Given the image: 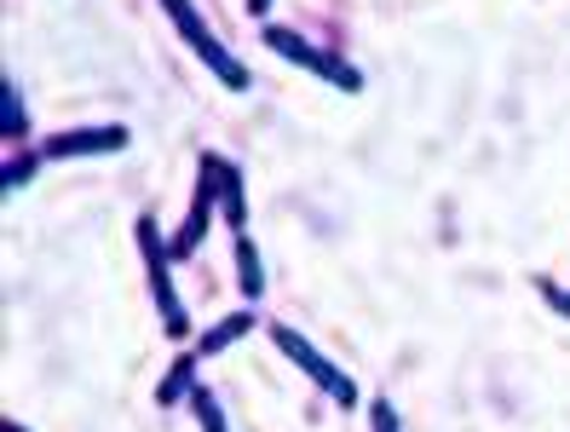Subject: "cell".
Instances as JSON below:
<instances>
[{
	"label": "cell",
	"instance_id": "cell-1",
	"mask_svg": "<svg viewBox=\"0 0 570 432\" xmlns=\"http://www.w3.org/2000/svg\"><path fill=\"white\" fill-rule=\"evenodd\" d=\"M161 7H167V18L179 23V36H185L196 52H203V63H208V70H219V81H225L230 92H243V87H248V70H243V63H237V58H230V52H225V47L208 36V23L196 18V7H190V0H161Z\"/></svg>",
	"mask_w": 570,
	"mask_h": 432
},
{
	"label": "cell",
	"instance_id": "cell-2",
	"mask_svg": "<svg viewBox=\"0 0 570 432\" xmlns=\"http://www.w3.org/2000/svg\"><path fill=\"white\" fill-rule=\"evenodd\" d=\"M265 41H272L283 58L306 63V70H312V76H323L328 87H341V92H357V87H363V76L352 70V63H341L334 52H317V47H306V41L294 36V29H277V23H272V29H265Z\"/></svg>",
	"mask_w": 570,
	"mask_h": 432
},
{
	"label": "cell",
	"instance_id": "cell-3",
	"mask_svg": "<svg viewBox=\"0 0 570 432\" xmlns=\"http://www.w3.org/2000/svg\"><path fill=\"white\" fill-rule=\"evenodd\" d=\"M272 341H277V346H283V352L299 363V370H306V375H312V381L328 392V397H341V404H357V386H352V375H341V370H334V363H328V357H323V352H317L306 335H294V328H272Z\"/></svg>",
	"mask_w": 570,
	"mask_h": 432
},
{
	"label": "cell",
	"instance_id": "cell-4",
	"mask_svg": "<svg viewBox=\"0 0 570 432\" xmlns=\"http://www.w3.org/2000/svg\"><path fill=\"white\" fill-rule=\"evenodd\" d=\"M139 248H145V265H150V294H156V306H161V323H167V335H185V306H179V288L174 277H167V254H161V237H156V225L139 219Z\"/></svg>",
	"mask_w": 570,
	"mask_h": 432
},
{
	"label": "cell",
	"instance_id": "cell-5",
	"mask_svg": "<svg viewBox=\"0 0 570 432\" xmlns=\"http://www.w3.org/2000/svg\"><path fill=\"white\" fill-rule=\"evenodd\" d=\"M127 145V127H81V132H52L47 156H105Z\"/></svg>",
	"mask_w": 570,
	"mask_h": 432
},
{
	"label": "cell",
	"instance_id": "cell-6",
	"mask_svg": "<svg viewBox=\"0 0 570 432\" xmlns=\"http://www.w3.org/2000/svg\"><path fill=\"white\" fill-rule=\"evenodd\" d=\"M203 168L214 174V190H219V203H225V225L243 230V219H248V208H243V174L230 168L225 156H203Z\"/></svg>",
	"mask_w": 570,
	"mask_h": 432
},
{
	"label": "cell",
	"instance_id": "cell-7",
	"mask_svg": "<svg viewBox=\"0 0 570 432\" xmlns=\"http://www.w3.org/2000/svg\"><path fill=\"white\" fill-rule=\"evenodd\" d=\"M214 174L203 168V185H196V203H190V219H185V230L174 237V259H185V254H196V243H203V230H208V208H214Z\"/></svg>",
	"mask_w": 570,
	"mask_h": 432
},
{
	"label": "cell",
	"instance_id": "cell-8",
	"mask_svg": "<svg viewBox=\"0 0 570 432\" xmlns=\"http://www.w3.org/2000/svg\"><path fill=\"white\" fill-rule=\"evenodd\" d=\"M248 328H254V312H237V317H225V323H214L208 335H203V346H196V352H203V357H214V352H225L230 341H243Z\"/></svg>",
	"mask_w": 570,
	"mask_h": 432
},
{
	"label": "cell",
	"instance_id": "cell-9",
	"mask_svg": "<svg viewBox=\"0 0 570 432\" xmlns=\"http://www.w3.org/2000/svg\"><path fill=\"white\" fill-rule=\"evenodd\" d=\"M196 357H203V352H185V357L174 363V375H167V381H161V392H156L161 404H179V397L196 386Z\"/></svg>",
	"mask_w": 570,
	"mask_h": 432
},
{
	"label": "cell",
	"instance_id": "cell-10",
	"mask_svg": "<svg viewBox=\"0 0 570 432\" xmlns=\"http://www.w3.org/2000/svg\"><path fill=\"white\" fill-rule=\"evenodd\" d=\"M190 410H196V421H203V432H230V426H225V410H219V397H214L208 386H190Z\"/></svg>",
	"mask_w": 570,
	"mask_h": 432
},
{
	"label": "cell",
	"instance_id": "cell-11",
	"mask_svg": "<svg viewBox=\"0 0 570 432\" xmlns=\"http://www.w3.org/2000/svg\"><path fill=\"white\" fill-rule=\"evenodd\" d=\"M237 265H243V294L254 301V294L265 288V272H259V254H254V243L243 237V230H237Z\"/></svg>",
	"mask_w": 570,
	"mask_h": 432
},
{
	"label": "cell",
	"instance_id": "cell-12",
	"mask_svg": "<svg viewBox=\"0 0 570 432\" xmlns=\"http://www.w3.org/2000/svg\"><path fill=\"white\" fill-rule=\"evenodd\" d=\"M23 98H18V81L7 76V139H23Z\"/></svg>",
	"mask_w": 570,
	"mask_h": 432
},
{
	"label": "cell",
	"instance_id": "cell-13",
	"mask_svg": "<svg viewBox=\"0 0 570 432\" xmlns=\"http://www.w3.org/2000/svg\"><path fill=\"white\" fill-rule=\"evenodd\" d=\"M36 168H41V156H18V161H7V190H18L23 179H36Z\"/></svg>",
	"mask_w": 570,
	"mask_h": 432
},
{
	"label": "cell",
	"instance_id": "cell-14",
	"mask_svg": "<svg viewBox=\"0 0 570 432\" xmlns=\"http://www.w3.org/2000/svg\"><path fill=\"white\" fill-rule=\"evenodd\" d=\"M368 421H375V432H404V426H397V410L386 404V397H375V410H368Z\"/></svg>",
	"mask_w": 570,
	"mask_h": 432
},
{
	"label": "cell",
	"instance_id": "cell-15",
	"mask_svg": "<svg viewBox=\"0 0 570 432\" xmlns=\"http://www.w3.org/2000/svg\"><path fill=\"white\" fill-rule=\"evenodd\" d=\"M548 306H553V312H564V317H570V294H564V288H548Z\"/></svg>",
	"mask_w": 570,
	"mask_h": 432
},
{
	"label": "cell",
	"instance_id": "cell-16",
	"mask_svg": "<svg viewBox=\"0 0 570 432\" xmlns=\"http://www.w3.org/2000/svg\"><path fill=\"white\" fill-rule=\"evenodd\" d=\"M248 7H254V12H265V7H272V0H248Z\"/></svg>",
	"mask_w": 570,
	"mask_h": 432
},
{
	"label": "cell",
	"instance_id": "cell-17",
	"mask_svg": "<svg viewBox=\"0 0 570 432\" xmlns=\"http://www.w3.org/2000/svg\"><path fill=\"white\" fill-rule=\"evenodd\" d=\"M7 432H23V426H7Z\"/></svg>",
	"mask_w": 570,
	"mask_h": 432
}]
</instances>
